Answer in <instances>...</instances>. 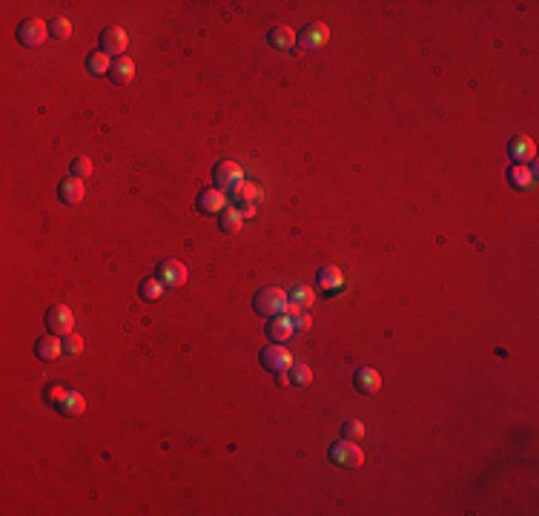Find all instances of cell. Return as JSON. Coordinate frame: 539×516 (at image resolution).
I'll return each instance as SVG.
<instances>
[{
  "label": "cell",
  "mask_w": 539,
  "mask_h": 516,
  "mask_svg": "<svg viewBox=\"0 0 539 516\" xmlns=\"http://www.w3.org/2000/svg\"><path fill=\"white\" fill-rule=\"evenodd\" d=\"M253 307H255L258 316H264V318L284 316V310H287V293L282 287H262V290L253 296Z\"/></svg>",
  "instance_id": "obj_1"
},
{
  "label": "cell",
  "mask_w": 539,
  "mask_h": 516,
  "mask_svg": "<svg viewBox=\"0 0 539 516\" xmlns=\"http://www.w3.org/2000/svg\"><path fill=\"white\" fill-rule=\"evenodd\" d=\"M14 34H17V43H21V46H26V49H38V46H43L46 38H49V23L41 21V17H26V21L17 26Z\"/></svg>",
  "instance_id": "obj_2"
},
{
  "label": "cell",
  "mask_w": 539,
  "mask_h": 516,
  "mask_svg": "<svg viewBox=\"0 0 539 516\" xmlns=\"http://www.w3.org/2000/svg\"><path fill=\"white\" fill-rule=\"evenodd\" d=\"M327 456H330V462H333V465H339V468H347V471L359 468L361 462H364V453H361V448H359L356 442H347V439H341V442H333V444H330Z\"/></svg>",
  "instance_id": "obj_3"
},
{
  "label": "cell",
  "mask_w": 539,
  "mask_h": 516,
  "mask_svg": "<svg viewBox=\"0 0 539 516\" xmlns=\"http://www.w3.org/2000/svg\"><path fill=\"white\" fill-rule=\"evenodd\" d=\"M344 290V273L339 270V267H321V270L316 273V293L324 296V298H333Z\"/></svg>",
  "instance_id": "obj_4"
},
{
  "label": "cell",
  "mask_w": 539,
  "mask_h": 516,
  "mask_svg": "<svg viewBox=\"0 0 539 516\" xmlns=\"http://www.w3.org/2000/svg\"><path fill=\"white\" fill-rule=\"evenodd\" d=\"M98 43H101V52L103 55H109V58H124V52H127V32L120 29V26H107L101 32V38H98Z\"/></svg>",
  "instance_id": "obj_5"
},
{
  "label": "cell",
  "mask_w": 539,
  "mask_h": 516,
  "mask_svg": "<svg viewBox=\"0 0 539 516\" xmlns=\"http://www.w3.org/2000/svg\"><path fill=\"white\" fill-rule=\"evenodd\" d=\"M213 181H215L218 189L233 192L241 181H244V172H241V167L235 161H218L215 169H213Z\"/></svg>",
  "instance_id": "obj_6"
},
{
  "label": "cell",
  "mask_w": 539,
  "mask_h": 516,
  "mask_svg": "<svg viewBox=\"0 0 539 516\" xmlns=\"http://www.w3.org/2000/svg\"><path fill=\"white\" fill-rule=\"evenodd\" d=\"M327 38H330L327 23H310V26H304L299 34H295V43H299L304 52H316V49H321L327 43Z\"/></svg>",
  "instance_id": "obj_7"
},
{
  "label": "cell",
  "mask_w": 539,
  "mask_h": 516,
  "mask_svg": "<svg viewBox=\"0 0 539 516\" xmlns=\"http://www.w3.org/2000/svg\"><path fill=\"white\" fill-rule=\"evenodd\" d=\"M46 327H49V333H55V336L72 333V327H75V316H72V310H69L66 305L49 307V313H46Z\"/></svg>",
  "instance_id": "obj_8"
},
{
  "label": "cell",
  "mask_w": 539,
  "mask_h": 516,
  "mask_svg": "<svg viewBox=\"0 0 539 516\" xmlns=\"http://www.w3.org/2000/svg\"><path fill=\"white\" fill-rule=\"evenodd\" d=\"M258 362H262V367H264V370H270V373L287 370V367L293 364L290 353H287L282 344H275V342H270V344H267L262 353H258Z\"/></svg>",
  "instance_id": "obj_9"
},
{
  "label": "cell",
  "mask_w": 539,
  "mask_h": 516,
  "mask_svg": "<svg viewBox=\"0 0 539 516\" xmlns=\"http://www.w3.org/2000/svg\"><path fill=\"white\" fill-rule=\"evenodd\" d=\"M195 209L201 216H221L227 209V198H224L221 189H201L195 198Z\"/></svg>",
  "instance_id": "obj_10"
},
{
  "label": "cell",
  "mask_w": 539,
  "mask_h": 516,
  "mask_svg": "<svg viewBox=\"0 0 539 516\" xmlns=\"http://www.w3.org/2000/svg\"><path fill=\"white\" fill-rule=\"evenodd\" d=\"M508 155H511L514 164H533L536 147H533V141L528 135H516V138H511V144H508Z\"/></svg>",
  "instance_id": "obj_11"
},
{
  "label": "cell",
  "mask_w": 539,
  "mask_h": 516,
  "mask_svg": "<svg viewBox=\"0 0 539 516\" xmlns=\"http://www.w3.org/2000/svg\"><path fill=\"white\" fill-rule=\"evenodd\" d=\"M158 278L164 281V287H181L187 284V267L178 258H169L158 267Z\"/></svg>",
  "instance_id": "obj_12"
},
{
  "label": "cell",
  "mask_w": 539,
  "mask_h": 516,
  "mask_svg": "<svg viewBox=\"0 0 539 516\" xmlns=\"http://www.w3.org/2000/svg\"><path fill=\"white\" fill-rule=\"evenodd\" d=\"M34 355H38L41 362H55L58 355H63V342H61V336L49 333V336H43V339H38V342H34Z\"/></svg>",
  "instance_id": "obj_13"
},
{
  "label": "cell",
  "mask_w": 539,
  "mask_h": 516,
  "mask_svg": "<svg viewBox=\"0 0 539 516\" xmlns=\"http://www.w3.org/2000/svg\"><path fill=\"white\" fill-rule=\"evenodd\" d=\"M264 333H267V339L270 342H275V344H284L290 336L295 333L293 330V322H290V316H275V318H267V327H264Z\"/></svg>",
  "instance_id": "obj_14"
},
{
  "label": "cell",
  "mask_w": 539,
  "mask_h": 516,
  "mask_svg": "<svg viewBox=\"0 0 539 516\" xmlns=\"http://www.w3.org/2000/svg\"><path fill=\"white\" fill-rule=\"evenodd\" d=\"M533 164H514L508 167V184L514 189H533Z\"/></svg>",
  "instance_id": "obj_15"
},
{
  "label": "cell",
  "mask_w": 539,
  "mask_h": 516,
  "mask_svg": "<svg viewBox=\"0 0 539 516\" xmlns=\"http://www.w3.org/2000/svg\"><path fill=\"white\" fill-rule=\"evenodd\" d=\"M86 195V187H83V181L81 178H63V181L58 184V198L63 201V204H78L81 198Z\"/></svg>",
  "instance_id": "obj_16"
},
{
  "label": "cell",
  "mask_w": 539,
  "mask_h": 516,
  "mask_svg": "<svg viewBox=\"0 0 539 516\" xmlns=\"http://www.w3.org/2000/svg\"><path fill=\"white\" fill-rule=\"evenodd\" d=\"M379 384H381V379H379V373L373 367H359L353 373V387L359 390V393H376Z\"/></svg>",
  "instance_id": "obj_17"
},
{
  "label": "cell",
  "mask_w": 539,
  "mask_h": 516,
  "mask_svg": "<svg viewBox=\"0 0 539 516\" xmlns=\"http://www.w3.org/2000/svg\"><path fill=\"white\" fill-rule=\"evenodd\" d=\"M55 411H58L61 416H81V413L86 411V399L78 393L75 387H69V393L63 396V402L55 407Z\"/></svg>",
  "instance_id": "obj_18"
},
{
  "label": "cell",
  "mask_w": 539,
  "mask_h": 516,
  "mask_svg": "<svg viewBox=\"0 0 539 516\" xmlns=\"http://www.w3.org/2000/svg\"><path fill=\"white\" fill-rule=\"evenodd\" d=\"M132 78H135V63L127 55L124 58H115L112 61V69H109V81L127 86V83H132Z\"/></svg>",
  "instance_id": "obj_19"
},
{
  "label": "cell",
  "mask_w": 539,
  "mask_h": 516,
  "mask_svg": "<svg viewBox=\"0 0 539 516\" xmlns=\"http://www.w3.org/2000/svg\"><path fill=\"white\" fill-rule=\"evenodd\" d=\"M230 195H233V198H235L241 207H250V204H258V201H262V187L253 184V181H241Z\"/></svg>",
  "instance_id": "obj_20"
},
{
  "label": "cell",
  "mask_w": 539,
  "mask_h": 516,
  "mask_svg": "<svg viewBox=\"0 0 539 516\" xmlns=\"http://www.w3.org/2000/svg\"><path fill=\"white\" fill-rule=\"evenodd\" d=\"M267 41H270V46L278 49V52H290V49L295 46V34H293V29H287V26H273V29L267 32Z\"/></svg>",
  "instance_id": "obj_21"
},
{
  "label": "cell",
  "mask_w": 539,
  "mask_h": 516,
  "mask_svg": "<svg viewBox=\"0 0 539 516\" xmlns=\"http://www.w3.org/2000/svg\"><path fill=\"white\" fill-rule=\"evenodd\" d=\"M241 224H244V216H241V209H235V207H227L218 216V227H221L224 236H235L241 229Z\"/></svg>",
  "instance_id": "obj_22"
},
{
  "label": "cell",
  "mask_w": 539,
  "mask_h": 516,
  "mask_svg": "<svg viewBox=\"0 0 539 516\" xmlns=\"http://www.w3.org/2000/svg\"><path fill=\"white\" fill-rule=\"evenodd\" d=\"M109 69H112V61H109V55H103V52H92V55L86 58V72L95 78L109 75Z\"/></svg>",
  "instance_id": "obj_23"
},
{
  "label": "cell",
  "mask_w": 539,
  "mask_h": 516,
  "mask_svg": "<svg viewBox=\"0 0 539 516\" xmlns=\"http://www.w3.org/2000/svg\"><path fill=\"white\" fill-rule=\"evenodd\" d=\"M287 301H293V305H299L302 310L313 307V301H316V293H313L307 284H295V287L287 293Z\"/></svg>",
  "instance_id": "obj_24"
},
{
  "label": "cell",
  "mask_w": 539,
  "mask_h": 516,
  "mask_svg": "<svg viewBox=\"0 0 539 516\" xmlns=\"http://www.w3.org/2000/svg\"><path fill=\"white\" fill-rule=\"evenodd\" d=\"M138 296H141L144 301H158L164 296V281L158 276H155V278H144L141 287H138Z\"/></svg>",
  "instance_id": "obj_25"
},
{
  "label": "cell",
  "mask_w": 539,
  "mask_h": 516,
  "mask_svg": "<svg viewBox=\"0 0 539 516\" xmlns=\"http://www.w3.org/2000/svg\"><path fill=\"white\" fill-rule=\"evenodd\" d=\"M287 373H290V384H295V387H307V384L313 382L310 367L302 364V362H293V364L287 367Z\"/></svg>",
  "instance_id": "obj_26"
},
{
  "label": "cell",
  "mask_w": 539,
  "mask_h": 516,
  "mask_svg": "<svg viewBox=\"0 0 539 516\" xmlns=\"http://www.w3.org/2000/svg\"><path fill=\"white\" fill-rule=\"evenodd\" d=\"M69 34H72V23H69L66 17H55V21H49V38L66 41Z\"/></svg>",
  "instance_id": "obj_27"
},
{
  "label": "cell",
  "mask_w": 539,
  "mask_h": 516,
  "mask_svg": "<svg viewBox=\"0 0 539 516\" xmlns=\"http://www.w3.org/2000/svg\"><path fill=\"white\" fill-rule=\"evenodd\" d=\"M341 439H347V442H361L364 439V424L359 419H347L341 424Z\"/></svg>",
  "instance_id": "obj_28"
},
{
  "label": "cell",
  "mask_w": 539,
  "mask_h": 516,
  "mask_svg": "<svg viewBox=\"0 0 539 516\" xmlns=\"http://www.w3.org/2000/svg\"><path fill=\"white\" fill-rule=\"evenodd\" d=\"M66 393H69V387H63V384H49V387L43 390V402H46L49 407H58V404L63 402Z\"/></svg>",
  "instance_id": "obj_29"
},
{
  "label": "cell",
  "mask_w": 539,
  "mask_h": 516,
  "mask_svg": "<svg viewBox=\"0 0 539 516\" xmlns=\"http://www.w3.org/2000/svg\"><path fill=\"white\" fill-rule=\"evenodd\" d=\"M72 175L81 178V181H83V178H89V175H92V161H89V158H86V155H78L75 161H72Z\"/></svg>",
  "instance_id": "obj_30"
},
{
  "label": "cell",
  "mask_w": 539,
  "mask_h": 516,
  "mask_svg": "<svg viewBox=\"0 0 539 516\" xmlns=\"http://www.w3.org/2000/svg\"><path fill=\"white\" fill-rule=\"evenodd\" d=\"M61 342H63V353H66V355H78V353H81V339H78L75 333L61 336Z\"/></svg>",
  "instance_id": "obj_31"
},
{
  "label": "cell",
  "mask_w": 539,
  "mask_h": 516,
  "mask_svg": "<svg viewBox=\"0 0 539 516\" xmlns=\"http://www.w3.org/2000/svg\"><path fill=\"white\" fill-rule=\"evenodd\" d=\"M290 322H293V330H295V333H304V330L310 327V316H307V313H299V316H293Z\"/></svg>",
  "instance_id": "obj_32"
},
{
  "label": "cell",
  "mask_w": 539,
  "mask_h": 516,
  "mask_svg": "<svg viewBox=\"0 0 539 516\" xmlns=\"http://www.w3.org/2000/svg\"><path fill=\"white\" fill-rule=\"evenodd\" d=\"M275 384H278V387H287V384H290V373H287V370H278V373H275Z\"/></svg>",
  "instance_id": "obj_33"
},
{
  "label": "cell",
  "mask_w": 539,
  "mask_h": 516,
  "mask_svg": "<svg viewBox=\"0 0 539 516\" xmlns=\"http://www.w3.org/2000/svg\"><path fill=\"white\" fill-rule=\"evenodd\" d=\"M255 212H258V209H255V204H250V207L241 209V216H244L247 221H253V218H255Z\"/></svg>",
  "instance_id": "obj_34"
}]
</instances>
